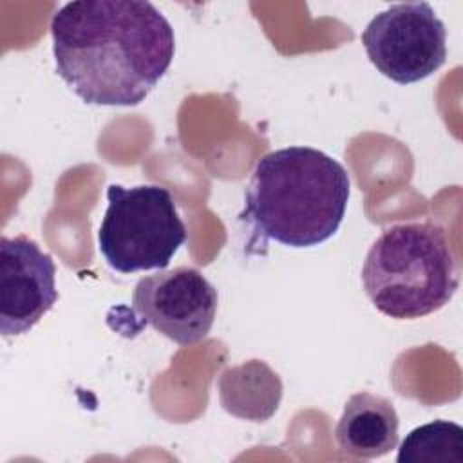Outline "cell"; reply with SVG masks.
<instances>
[{
    "label": "cell",
    "instance_id": "obj_8",
    "mask_svg": "<svg viewBox=\"0 0 463 463\" xmlns=\"http://www.w3.org/2000/svg\"><path fill=\"white\" fill-rule=\"evenodd\" d=\"M398 425L392 402L362 391L345 402L335 436L342 452L360 459H374L398 445Z\"/></svg>",
    "mask_w": 463,
    "mask_h": 463
},
{
    "label": "cell",
    "instance_id": "obj_7",
    "mask_svg": "<svg viewBox=\"0 0 463 463\" xmlns=\"http://www.w3.org/2000/svg\"><path fill=\"white\" fill-rule=\"evenodd\" d=\"M58 300L56 266L27 235L0 239V331L18 336L33 329Z\"/></svg>",
    "mask_w": 463,
    "mask_h": 463
},
{
    "label": "cell",
    "instance_id": "obj_3",
    "mask_svg": "<svg viewBox=\"0 0 463 463\" xmlns=\"http://www.w3.org/2000/svg\"><path fill=\"white\" fill-rule=\"evenodd\" d=\"M362 284L373 306L391 318L412 320L441 309L459 284L443 228L407 222L383 230L365 255Z\"/></svg>",
    "mask_w": 463,
    "mask_h": 463
},
{
    "label": "cell",
    "instance_id": "obj_10",
    "mask_svg": "<svg viewBox=\"0 0 463 463\" xmlns=\"http://www.w3.org/2000/svg\"><path fill=\"white\" fill-rule=\"evenodd\" d=\"M398 463H463V429L434 420L411 430L400 445Z\"/></svg>",
    "mask_w": 463,
    "mask_h": 463
},
{
    "label": "cell",
    "instance_id": "obj_9",
    "mask_svg": "<svg viewBox=\"0 0 463 463\" xmlns=\"http://www.w3.org/2000/svg\"><path fill=\"white\" fill-rule=\"evenodd\" d=\"M228 373L248 387V392H235L228 396H221L222 407L246 420L262 421L268 420L279 407L282 383L264 362L251 360L244 365L228 369Z\"/></svg>",
    "mask_w": 463,
    "mask_h": 463
},
{
    "label": "cell",
    "instance_id": "obj_6",
    "mask_svg": "<svg viewBox=\"0 0 463 463\" xmlns=\"http://www.w3.org/2000/svg\"><path fill=\"white\" fill-rule=\"evenodd\" d=\"M217 289L188 266L141 277L132 293L134 313L179 345H195L210 333L217 313Z\"/></svg>",
    "mask_w": 463,
    "mask_h": 463
},
{
    "label": "cell",
    "instance_id": "obj_4",
    "mask_svg": "<svg viewBox=\"0 0 463 463\" xmlns=\"http://www.w3.org/2000/svg\"><path fill=\"white\" fill-rule=\"evenodd\" d=\"M107 201L98 230L107 264L119 273L165 269L186 241V226L170 190L159 184H110Z\"/></svg>",
    "mask_w": 463,
    "mask_h": 463
},
{
    "label": "cell",
    "instance_id": "obj_2",
    "mask_svg": "<svg viewBox=\"0 0 463 463\" xmlns=\"http://www.w3.org/2000/svg\"><path fill=\"white\" fill-rule=\"evenodd\" d=\"M349 188L347 170L322 150H273L253 168L239 221L262 246L266 241L291 248L317 246L342 224Z\"/></svg>",
    "mask_w": 463,
    "mask_h": 463
},
{
    "label": "cell",
    "instance_id": "obj_5",
    "mask_svg": "<svg viewBox=\"0 0 463 463\" xmlns=\"http://www.w3.org/2000/svg\"><path fill=\"white\" fill-rule=\"evenodd\" d=\"M369 61L389 80H425L447 60V29L427 2H403L378 13L364 29Z\"/></svg>",
    "mask_w": 463,
    "mask_h": 463
},
{
    "label": "cell",
    "instance_id": "obj_1",
    "mask_svg": "<svg viewBox=\"0 0 463 463\" xmlns=\"http://www.w3.org/2000/svg\"><path fill=\"white\" fill-rule=\"evenodd\" d=\"M51 36L56 72L89 105H139L175 52L170 22L143 0L69 2L52 14Z\"/></svg>",
    "mask_w": 463,
    "mask_h": 463
}]
</instances>
